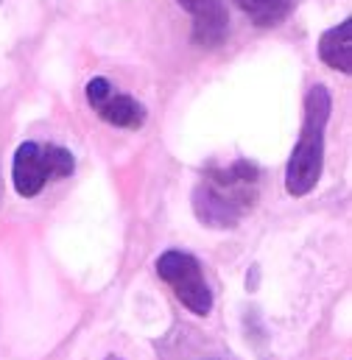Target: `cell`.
Instances as JSON below:
<instances>
[{
	"label": "cell",
	"instance_id": "cell-1",
	"mask_svg": "<svg viewBox=\"0 0 352 360\" xmlns=\"http://www.w3.org/2000/svg\"><path fill=\"white\" fill-rule=\"evenodd\" d=\"M260 171L238 160L230 168H210L207 176L193 190V212L213 229H232L252 210L258 198Z\"/></svg>",
	"mask_w": 352,
	"mask_h": 360
},
{
	"label": "cell",
	"instance_id": "cell-2",
	"mask_svg": "<svg viewBox=\"0 0 352 360\" xmlns=\"http://www.w3.org/2000/svg\"><path fill=\"white\" fill-rule=\"evenodd\" d=\"M333 112V101L327 87L316 84L305 95V120H302V134L299 143L288 160L285 171V190L291 195H308L319 179H322V165H325V129Z\"/></svg>",
	"mask_w": 352,
	"mask_h": 360
},
{
	"label": "cell",
	"instance_id": "cell-3",
	"mask_svg": "<svg viewBox=\"0 0 352 360\" xmlns=\"http://www.w3.org/2000/svg\"><path fill=\"white\" fill-rule=\"evenodd\" d=\"M76 168V160L62 146H39V143H23L14 154L11 179L14 190L23 198H34L45 190V184L54 179L70 176Z\"/></svg>",
	"mask_w": 352,
	"mask_h": 360
},
{
	"label": "cell",
	"instance_id": "cell-4",
	"mask_svg": "<svg viewBox=\"0 0 352 360\" xmlns=\"http://www.w3.org/2000/svg\"><path fill=\"white\" fill-rule=\"evenodd\" d=\"M157 274H160L163 282L171 285L176 299H179L193 316H210V310H213V293H210V288H207L201 263H199L193 255L179 252V249L165 252V255L157 260Z\"/></svg>",
	"mask_w": 352,
	"mask_h": 360
},
{
	"label": "cell",
	"instance_id": "cell-5",
	"mask_svg": "<svg viewBox=\"0 0 352 360\" xmlns=\"http://www.w3.org/2000/svg\"><path fill=\"white\" fill-rule=\"evenodd\" d=\"M87 101L89 106L98 112V117L109 126L118 129H140L146 123V106L126 95V92L112 90L106 79H92L87 84Z\"/></svg>",
	"mask_w": 352,
	"mask_h": 360
},
{
	"label": "cell",
	"instance_id": "cell-6",
	"mask_svg": "<svg viewBox=\"0 0 352 360\" xmlns=\"http://www.w3.org/2000/svg\"><path fill=\"white\" fill-rule=\"evenodd\" d=\"M193 17V42L199 48H218L227 39L230 17L221 0H176Z\"/></svg>",
	"mask_w": 352,
	"mask_h": 360
},
{
	"label": "cell",
	"instance_id": "cell-7",
	"mask_svg": "<svg viewBox=\"0 0 352 360\" xmlns=\"http://www.w3.org/2000/svg\"><path fill=\"white\" fill-rule=\"evenodd\" d=\"M319 56L327 68L352 73V20H344L322 34L319 39Z\"/></svg>",
	"mask_w": 352,
	"mask_h": 360
},
{
	"label": "cell",
	"instance_id": "cell-8",
	"mask_svg": "<svg viewBox=\"0 0 352 360\" xmlns=\"http://www.w3.org/2000/svg\"><path fill=\"white\" fill-rule=\"evenodd\" d=\"M235 3L258 28L279 25L294 8V0H235Z\"/></svg>",
	"mask_w": 352,
	"mask_h": 360
},
{
	"label": "cell",
	"instance_id": "cell-9",
	"mask_svg": "<svg viewBox=\"0 0 352 360\" xmlns=\"http://www.w3.org/2000/svg\"><path fill=\"white\" fill-rule=\"evenodd\" d=\"M106 360H120V358H106Z\"/></svg>",
	"mask_w": 352,
	"mask_h": 360
}]
</instances>
